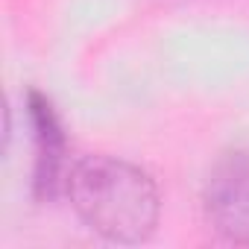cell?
Listing matches in <instances>:
<instances>
[{
  "mask_svg": "<svg viewBox=\"0 0 249 249\" xmlns=\"http://www.w3.org/2000/svg\"><path fill=\"white\" fill-rule=\"evenodd\" d=\"M62 196L71 202L73 214L108 243H144L161 220L156 179L135 161L108 153L73 159Z\"/></svg>",
  "mask_w": 249,
  "mask_h": 249,
  "instance_id": "1",
  "label": "cell"
},
{
  "mask_svg": "<svg viewBox=\"0 0 249 249\" xmlns=\"http://www.w3.org/2000/svg\"><path fill=\"white\" fill-rule=\"evenodd\" d=\"M199 202L217 237L249 246V147H234L208 167Z\"/></svg>",
  "mask_w": 249,
  "mask_h": 249,
  "instance_id": "2",
  "label": "cell"
},
{
  "mask_svg": "<svg viewBox=\"0 0 249 249\" xmlns=\"http://www.w3.org/2000/svg\"><path fill=\"white\" fill-rule=\"evenodd\" d=\"M24 111H27V123H30V135H33V196L38 202L56 199L65 194V179L71 170V159H68V132L65 123L53 106V100L38 91L30 88L24 97Z\"/></svg>",
  "mask_w": 249,
  "mask_h": 249,
  "instance_id": "3",
  "label": "cell"
}]
</instances>
